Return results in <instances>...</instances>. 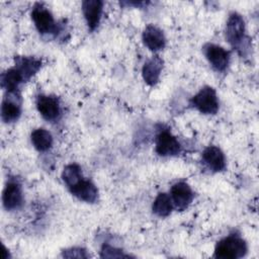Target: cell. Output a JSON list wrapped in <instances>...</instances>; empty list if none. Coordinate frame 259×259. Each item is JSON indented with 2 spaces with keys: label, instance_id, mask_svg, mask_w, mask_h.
Wrapping results in <instances>:
<instances>
[{
  "label": "cell",
  "instance_id": "cell-22",
  "mask_svg": "<svg viewBox=\"0 0 259 259\" xmlns=\"http://www.w3.org/2000/svg\"><path fill=\"white\" fill-rule=\"evenodd\" d=\"M63 256L64 257H69V258H72V257L86 258L87 257V255L85 254V251L81 248H72L70 250H66V251H64Z\"/></svg>",
  "mask_w": 259,
  "mask_h": 259
},
{
  "label": "cell",
  "instance_id": "cell-21",
  "mask_svg": "<svg viewBox=\"0 0 259 259\" xmlns=\"http://www.w3.org/2000/svg\"><path fill=\"white\" fill-rule=\"evenodd\" d=\"M101 256L102 257H127V255H124L121 250L119 249H116L112 246H109V245H104L102 247V250H101Z\"/></svg>",
  "mask_w": 259,
  "mask_h": 259
},
{
  "label": "cell",
  "instance_id": "cell-6",
  "mask_svg": "<svg viewBox=\"0 0 259 259\" xmlns=\"http://www.w3.org/2000/svg\"><path fill=\"white\" fill-rule=\"evenodd\" d=\"M203 54L211 65V67L218 72H224L230 63V52L223 47L214 44H206L203 46Z\"/></svg>",
  "mask_w": 259,
  "mask_h": 259
},
{
  "label": "cell",
  "instance_id": "cell-2",
  "mask_svg": "<svg viewBox=\"0 0 259 259\" xmlns=\"http://www.w3.org/2000/svg\"><path fill=\"white\" fill-rule=\"evenodd\" d=\"M190 104L203 114H215L219 110V99L215 90L210 86L202 87L191 98Z\"/></svg>",
  "mask_w": 259,
  "mask_h": 259
},
{
  "label": "cell",
  "instance_id": "cell-17",
  "mask_svg": "<svg viewBox=\"0 0 259 259\" xmlns=\"http://www.w3.org/2000/svg\"><path fill=\"white\" fill-rule=\"evenodd\" d=\"M25 82L21 73L15 68H9L1 75V86L6 92L18 91L19 85Z\"/></svg>",
  "mask_w": 259,
  "mask_h": 259
},
{
  "label": "cell",
  "instance_id": "cell-4",
  "mask_svg": "<svg viewBox=\"0 0 259 259\" xmlns=\"http://www.w3.org/2000/svg\"><path fill=\"white\" fill-rule=\"evenodd\" d=\"M21 114V97L18 91L6 92L1 104V119L6 122L16 121Z\"/></svg>",
  "mask_w": 259,
  "mask_h": 259
},
{
  "label": "cell",
  "instance_id": "cell-11",
  "mask_svg": "<svg viewBox=\"0 0 259 259\" xmlns=\"http://www.w3.org/2000/svg\"><path fill=\"white\" fill-rule=\"evenodd\" d=\"M68 189L79 200H82L88 203H93L98 198L97 187L91 180L85 179L84 177Z\"/></svg>",
  "mask_w": 259,
  "mask_h": 259
},
{
  "label": "cell",
  "instance_id": "cell-8",
  "mask_svg": "<svg viewBox=\"0 0 259 259\" xmlns=\"http://www.w3.org/2000/svg\"><path fill=\"white\" fill-rule=\"evenodd\" d=\"M170 197L174 207L178 210H184L192 202L194 194L191 187L184 181L176 182L170 190Z\"/></svg>",
  "mask_w": 259,
  "mask_h": 259
},
{
  "label": "cell",
  "instance_id": "cell-10",
  "mask_svg": "<svg viewBox=\"0 0 259 259\" xmlns=\"http://www.w3.org/2000/svg\"><path fill=\"white\" fill-rule=\"evenodd\" d=\"M23 194L20 184L15 180H10L4 187L2 193V203L5 209L14 210L21 206Z\"/></svg>",
  "mask_w": 259,
  "mask_h": 259
},
{
  "label": "cell",
  "instance_id": "cell-12",
  "mask_svg": "<svg viewBox=\"0 0 259 259\" xmlns=\"http://www.w3.org/2000/svg\"><path fill=\"white\" fill-rule=\"evenodd\" d=\"M103 2L100 0H85L82 2V11L90 30H94L101 19Z\"/></svg>",
  "mask_w": 259,
  "mask_h": 259
},
{
  "label": "cell",
  "instance_id": "cell-7",
  "mask_svg": "<svg viewBox=\"0 0 259 259\" xmlns=\"http://www.w3.org/2000/svg\"><path fill=\"white\" fill-rule=\"evenodd\" d=\"M155 145L156 153L162 157L175 156L181 151L180 143L167 130H163L157 135Z\"/></svg>",
  "mask_w": 259,
  "mask_h": 259
},
{
  "label": "cell",
  "instance_id": "cell-20",
  "mask_svg": "<svg viewBox=\"0 0 259 259\" xmlns=\"http://www.w3.org/2000/svg\"><path fill=\"white\" fill-rule=\"evenodd\" d=\"M82 178H83V174H82L81 167L75 163L65 166L62 172V179L68 188L76 184Z\"/></svg>",
  "mask_w": 259,
  "mask_h": 259
},
{
  "label": "cell",
  "instance_id": "cell-9",
  "mask_svg": "<svg viewBox=\"0 0 259 259\" xmlns=\"http://www.w3.org/2000/svg\"><path fill=\"white\" fill-rule=\"evenodd\" d=\"M36 108L39 114L49 121L58 120L61 116V106L59 100L50 95H38L36 97Z\"/></svg>",
  "mask_w": 259,
  "mask_h": 259
},
{
  "label": "cell",
  "instance_id": "cell-5",
  "mask_svg": "<svg viewBox=\"0 0 259 259\" xmlns=\"http://www.w3.org/2000/svg\"><path fill=\"white\" fill-rule=\"evenodd\" d=\"M226 37L234 48H239L245 40V21L241 14L230 13L226 24Z\"/></svg>",
  "mask_w": 259,
  "mask_h": 259
},
{
  "label": "cell",
  "instance_id": "cell-15",
  "mask_svg": "<svg viewBox=\"0 0 259 259\" xmlns=\"http://www.w3.org/2000/svg\"><path fill=\"white\" fill-rule=\"evenodd\" d=\"M163 69V60L159 56H153L151 59L146 61L142 69V75L145 82L153 86L158 83L160 75Z\"/></svg>",
  "mask_w": 259,
  "mask_h": 259
},
{
  "label": "cell",
  "instance_id": "cell-16",
  "mask_svg": "<svg viewBox=\"0 0 259 259\" xmlns=\"http://www.w3.org/2000/svg\"><path fill=\"white\" fill-rule=\"evenodd\" d=\"M23 76L25 81H28L33 75H35L41 67L40 60L33 57L18 56L15 57V66H14Z\"/></svg>",
  "mask_w": 259,
  "mask_h": 259
},
{
  "label": "cell",
  "instance_id": "cell-19",
  "mask_svg": "<svg viewBox=\"0 0 259 259\" xmlns=\"http://www.w3.org/2000/svg\"><path fill=\"white\" fill-rule=\"evenodd\" d=\"M173 207L174 205L170 195L162 192L156 196L152 205V210L156 215L164 218L168 217L171 213Z\"/></svg>",
  "mask_w": 259,
  "mask_h": 259
},
{
  "label": "cell",
  "instance_id": "cell-13",
  "mask_svg": "<svg viewBox=\"0 0 259 259\" xmlns=\"http://www.w3.org/2000/svg\"><path fill=\"white\" fill-rule=\"evenodd\" d=\"M142 39L144 45L150 51H153V52L163 50L166 45V37L163 31L159 27L153 24H149L145 27L143 31Z\"/></svg>",
  "mask_w": 259,
  "mask_h": 259
},
{
  "label": "cell",
  "instance_id": "cell-14",
  "mask_svg": "<svg viewBox=\"0 0 259 259\" xmlns=\"http://www.w3.org/2000/svg\"><path fill=\"white\" fill-rule=\"evenodd\" d=\"M202 162L212 172H221L226 168V158L219 147L208 146L202 152Z\"/></svg>",
  "mask_w": 259,
  "mask_h": 259
},
{
  "label": "cell",
  "instance_id": "cell-3",
  "mask_svg": "<svg viewBox=\"0 0 259 259\" xmlns=\"http://www.w3.org/2000/svg\"><path fill=\"white\" fill-rule=\"evenodd\" d=\"M31 19L40 34L57 33L58 25L52 12L42 4L36 3L31 10Z\"/></svg>",
  "mask_w": 259,
  "mask_h": 259
},
{
  "label": "cell",
  "instance_id": "cell-1",
  "mask_svg": "<svg viewBox=\"0 0 259 259\" xmlns=\"http://www.w3.org/2000/svg\"><path fill=\"white\" fill-rule=\"evenodd\" d=\"M246 242L237 235H230L219 241L214 248V257L221 259L242 258L247 253Z\"/></svg>",
  "mask_w": 259,
  "mask_h": 259
},
{
  "label": "cell",
  "instance_id": "cell-18",
  "mask_svg": "<svg viewBox=\"0 0 259 259\" xmlns=\"http://www.w3.org/2000/svg\"><path fill=\"white\" fill-rule=\"evenodd\" d=\"M32 146L38 152H46L53 146V136L45 128H36L30 135Z\"/></svg>",
  "mask_w": 259,
  "mask_h": 259
}]
</instances>
